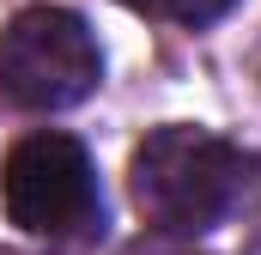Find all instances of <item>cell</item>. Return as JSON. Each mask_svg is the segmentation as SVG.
I'll use <instances>...</instances> for the list:
<instances>
[{
	"mask_svg": "<svg viewBox=\"0 0 261 255\" xmlns=\"http://www.w3.org/2000/svg\"><path fill=\"white\" fill-rule=\"evenodd\" d=\"M128 183H134V207L146 213V225H158L170 237H206L243 200L249 158L206 128L170 122L140 140Z\"/></svg>",
	"mask_w": 261,
	"mask_h": 255,
	"instance_id": "6da1fadb",
	"label": "cell"
},
{
	"mask_svg": "<svg viewBox=\"0 0 261 255\" xmlns=\"http://www.w3.org/2000/svg\"><path fill=\"white\" fill-rule=\"evenodd\" d=\"M103 55L73 6H24L0 31V97L12 110H73L97 91Z\"/></svg>",
	"mask_w": 261,
	"mask_h": 255,
	"instance_id": "7a4b0ae2",
	"label": "cell"
},
{
	"mask_svg": "<svg viewBox=\"0 0 261 255\" xmlns=\"http://www.w3.org/2000/svg\"><path fill=\"white\" fill-rule=\"evenodd\" d=\"M6 219L31 237H85L103 225V194H97V170L91 152L73 134H31L12 146L6 158Z\"/></svg>",
	"mask_w": 261,
	"mask_h": 255,
	"instance_id": "3957f363",
	"label": "cell"
},
{
	"mask_svg": "<svg viewBox=\"0 0 261 255\" xmlns=\"http://www.w3.org/2000/svg\"><path fill=\"white\" fill-rule=\"evenodd\" d=\"M134 12H152V18H176V24H213V18H225L237 0H122Z\"/></svg>",
	"mask_w": 261,
	"mask_h": 255,
	"instance_id": "277c9868",
	"label": "cell"
},
{
	"mask_svg": "<svg viewBox=\"0 0 261 255\" xmlns=\"http://www.w3.org/2000/svg\"><path fill=\"white\" fill-rule=\"evenodd\" d=\"M0 255H12V249H0Z\"/></svg>",
	"mask_w": 261,
	"mask_h": 255,
	"instance_id": "5b68a950",
	"label": "cell"
}]
</instances>
